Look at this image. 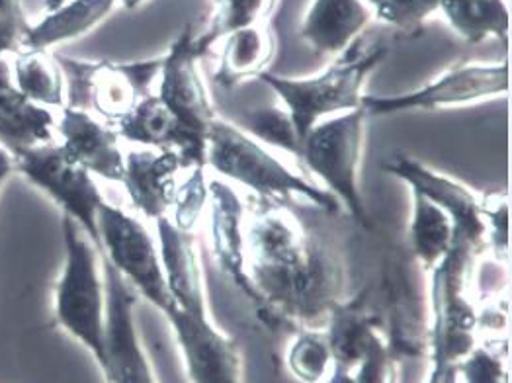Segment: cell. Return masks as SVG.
<instances>
[{"mask_svg": "<svg viewBox=\"0 0 512 383\" xmlns=\"http://www.w3.org/2000/svg\"><path fill=\"white\" fill-rule=\"evenodd\" d=\"M438 12L464 42L483 43L495 38L505 47L509 43L507 0H438Z\"/></svg>", "mask_w": 512, "mask_h": 383, "instance_id": "cell-23", "label": "cell"}, {"mask_svg": "<svg viewBox=\"0 0 512 383\" xmlns=\"http://www.w3.org/2000/svg\"><path fill=\"white\" fill-rule=\"evenodd\" d=\"M206 167H212L219 176L249 188L260 200L280 202L299 198L323 212L341 210L331 194L292 171L262 143L219 116L208 131Z\"/></svg>", "mask_w": 512, "mask_h": 383, "instance_id": "cell-3", "label": "cell"}, {"mask_svg": "<svg viewBox=\"0 0 512 383\" xmlns=\"http://www.w3.org/2000/svg\"><path fill=\"white\" fill-rule=\"evenodd\" d=\"M391 47L360 36L337 61L313 77L292 79L266 71L258 77L288 110L299 141L319 122L362 108L364 86L370 75L384 63Z\"/></svg>", "mask_w": 512, "mask_h": 383, "instance_id": "cell-2", "label": "cell"}, {"mask_svg": "<svg viewBox=\"0 0 512 383\" xmlns=\"http://www.w3.org/2000/svg\"><path fill=\"white\" fill-rule=\"evenodd\" d=\"M106 280V327L102 374L108 383H157L135 327L137 294L102 258Z\"/></svg>", "mask_w": 512, "mask_h": 383, "instance_id": "cell-12", "label": "cell"}, {"mask_svg": "<svg viewBox=\"0 0 512 383\" xmlns=\"http://www.w3.org/2000/svg\"><path fill=\"white\" fill-rule=\"evenodd\" d=\"M100 255L141 298L153 303L163 315L172 305L159 247L149 229L131 213L104 204L98 212Z\"/></svg>", "mask_w": 512, "mask_h": 383, "instance_id": "cell-7", "label": "cell"}, {"mask_svg": "<svg viewBox=\"0 0 512 383\" xmlns=\"http://www.w3.org/2000/svg\"><path fill=\"white\" fill-rule=\"evenodd\" d=\"M327 341L331 346L335 368L352 372L372 350V346L382 341V337L374 325V319L364 307L341 303L329 319Z\"/></svg>", "mask_w": 512, "mask_h": 383, "instance_id": "cell-25", "label": "cell"}, {"mask_svg": "<svg viewBox=\"0 0 512 383\" xmlns=\"http://www.w3.org/2000/svg\"><path fill=\"white\" fill-rule=\"evenodd\" d=\"M368 114L364 108L319 122L301 141L299 159L317 176L325 192L362 227H370L368 210L360 192V165L366 141Z\"/></svg>", "mask_w": 512, "mask_h": 383, "instance_id": "cell-5", "label": "cell"}, {"mask_svg": "<svg viewBox=\"0 0 512 383\" xmlns=\"http://www.w3.org/2000/svg\"><path fill=\"white\" fill-rule=\"evenodd\" d=\"M372 20L374 14L364 0H313L301 20L299 38L315 53L339 57Z\"/></svg>", "mask_w": 512, "mask_h": 383, "instance_id": "cell-19", "label": "cell"}, {"mask_svg": "<svg viewBox=\"0 0 512 383\" xmlns=\"http://www.w3.org/2000/svg\"><path fill=\"white\" fill-rule=\"evenodd\" d=\"M116 6V0H67L45 12L38 24H32L24 49L47 51L61 43L75 42L102 24Z\"/></svg>", "mask_w": 512, "mask_h": 383, "instance_id": "cell-22", "label": "cell"}, {"mask_svg": "<svg viewBox=\"0 0 512 383\" xmlns=\"http://www.w3.org/2000/svg\"><path fill=\"white\" fill-rule=\"evenodd\" d=\"M327 383H356V380H354L352 372H344V370H337V368H335L333 378Z\"/></svg>", "mask_w": 512, "mask_h": 383, "instance_id": "cell-36", "label": "cell"}, {"mask_svg": "<svg viewBox=\"0 0 512 383\" xmlns=\"http://www.w3.org/2000/svg\"><path fill=\"white\" fill-rule=\"evenodd\" d=\"M53 57L65 79V106L90 112L112 128L151 94L161 71V57L131 63L81 61L59 53Z\"/></svg>", "mask_w": 512, "mask_h": 383, "instance_id": "cell-6", "label": "cell"}, {"mask_svg": "<svg viewBox=\"0 0 512 383\" xmlns=\"http://www.w3.org/2000/svg\"><path fill=\"white\" fill-rule=\"evenodd\" d=\"M10 71L14 85L28 100L49 110L65 106V79L49 51L16 53Z\"/></svg>", "mask_w": 512, "mask_h": 383, "instance_id": "cell-26", "label": "cell"}, {"mask_svg": "<svg viewBox=\"0 0 512 383\" xmlns=\"http://www.w3.org/2000/svg\"><path fill=\"white\" fill-rule=\"evenodd\" d=\"M243 129L264 147L286 151L294 157L301 155V141L288 110L284 106H256L243 110L235 120H229Z\"/></svg>", "mask_w": 512, "mask_h": 383, "instance_id": "cell-28", "label": "cell"}, {"mask_svg": "<svg viewBox=\"0 0 512 383\" xmlns=\"http://www.w3.org/2000/svg\"><path fill=\"white\" fill-rule=\"evenodd\" d=\"M12 172H16V161L6 149L0 147V190L4 188V184L8 182Z\"/></svg>", "mask_w": 512, "mask_h": 383, "instance_id": "cell-35", "label": "cell"}, {"mask_svg": "<svg viewBox=\"0 0 512 383\" xmlns=\"http://www.w3.org/2000/svg\"><path fill=\"white\" fill-rule=\"evenodd\" d=\"M55 116L28 100L12 81L10 65L0 59V147L14 159L24 151L55 141Z\"/></svg>", "mask_w": 512, "mask_h": 383, "instance_id": "cell-20", "label": "cell"}, {"mask_svg": "<svg viewBox=\"0 0 512 383\" xmlns=\"http://www.w3.org/2000/svg\"><path fill=\"white\" fill-rule=\"evenodd\" d=\"M204 57L196 43L194 26L188 24L174 38L169 51L161 55L157 96L171 110L190 141L206 151L208 131L217 114L200 73V61Z\"/></svg>", "mask_w": 512, "mask_h": 383, "instance_id": "cell-10", "label": "cell"}, {"mask_svg": "<svg viewBox=\"0 0 512 383\" xmlns=\"http://www.w3.org/2000/svg\"><path fill=\"white\" fill-rule=\"evenodd\" d=\"M157 223V247L172 303L194 315H210L200 247L190 231H182L169 217Z\"/></svg>", "mask_w": 512, "mask_h": 383, "instance_id": "cell-16", "label": "cell"}, {"mask_svg": "<svg viewBox=\"0 0 512 383\" xmlns=\"http://www.w3.org/2000/svg\"><path fill=\"white\" fill-rule=\"evenodd\" d=\"M468 383H509L505 360L489 346L473 348L458 364Z\"/></svg>", "mask_w": 512, "mask_h": 383, "instance_id": "cell-32", "label": "cell"}, {"mask_svg": "<svg viewBox=\"0 0 512 383\" xmlns=\"http://www.w3.org/2000/svg\"><path fill=\"white\" fill-rule=\"evenodd\" d=\"M352 376L356 383H395V364L389 356L384 339L372 346Z\"/></svg>", "mask_w": 512, "mask_h": 383, "instance_id": "cell-34", "label": "cell"}, {"mask_svg": "<svg viewBox=\"0 0 512 383\" xmlns=\"http://www.w3.org/2000/svg\"><path fill=\"white\" fill-rule=\"evenodd\" d=\"M55 131L59 135L57 145L73 163L92 176L122 184L126 153L122 151V137L116 128L90 112L63 106Z\"/></svg>", "mask_w": 512, "mask_h": 383, "instance_id": "cell-14", "label": "cell"}, {"mask_svg": "<svg viewBox=\"0 0 512 383\" xmlns=\"http://www.w3.org/2000/svg\"><path fill=\"white\" fill-rule=\"evenodd\" d=\"M456 231L448 213L425 196L411 192L409 243L425 270H434L454 247Z\"/></svg>", "mask_w": 512, "mask_h": 383, "instance_id": "cell-24", "label": "cell"}, {"mask_svg": "<svg viewBox=\"0 0 512 383\" xmlns=\"http://www.w3.org/2000/svg\"><path fill=\"white\" fill-rule=\"evenodd\" d=\"M276 0H212V14L202 34H196V43L204 55L225 36L268 20Z\"/></svg>", "mask_w": 512, "mask_h": 383, "instance_id": "cell-27", "label": "cell"}, {"mask_svg": "<svg viewBox=\"0 0 512 383\" xmlns=\"http://www.w3.org/2000/svg\"><path fill=\"white\" fill-rule=\"evenodd\" d=\"M374 18L385 26L407 34L419 36L428 18L438 12V0H364Z\"/></svg>", "mask_w": 512, "mask_h": 383, "instance_id": "cell-29", "label": "cell"}, {"mask_svg": "<svg viewBox=\"0 0 512 383\" xmlns=\"http://www.w3.org/2000/svg\"><path fill=\"white\" fill-rule=\"evenodd\" d=\"M65 264L55 286V319L88 348L104 368L106 280L102 255L85 231L67 215L61 219Z\"/></svg>", "mask_w": 512, "mask_h": 383, "instance_id": "cell-4", "label": "cell"}, {"mask_svg": "<svg viewBox=\"0 0 512 383\" xmlns=\"http://www.w3.org/2000/svg\"><path fill=\"white\" fill-rule=\"evenodd\" d=\"M32 24L28 22L22 0H0V59L6 53L24 51V42Z\"/></svg>", "mask_w": 512, "mask_h": 383, "instance_id": "cell-33", "label": "cell"}, {"mask_svg": "<svg viewBox=\"0 0 512 383\" xmlns=\"http://www.w3.org/2000/svg\"><path fill=\"white\" fill-rule=\"evenodd\" d=\"M245 251L258 303L303 325L329 323L342 303L341 260L294 213L260 200L245 219Z\"/></svg>", "mask_w": 512, "mask_h": 383, "instance_id": "cell-1", "label": "cell"}, {"mask_svg": "<svg viewBox=\"0 0 512 383\" xmlns=\"http://www.w3.org/2000/svg\"><path fill=\"white\" fill-rule=\"evenodd\" d=\"M16 161V171L40 188L71 217L100 251L98 212L106 204L94 176L73 163L57 141L24 151Z\"/></svg>", "mask_w": 512, "mask_h": 383, "instance_id": "cell-9", "label": "cell"}, {"mask_svg": "<svg viewBox=\"0 0 512 383\" xmlns=\"http://www.w3.org/2000/svg\"><path fill=\"white\" fill-rule=\"evenodd\" d=\"M208 204V178L206 167L188 169V176L176 186V196L172 204V223L182 229L190 231L198 223L200 215L206 210Z\"/></svg>", "mask_w": 512, "mask_h": 383, "instance_id": "cell-31", "label": "cell"}, {"mask_svg": "<svg viewBox=\"0 0 512 383\" xmlns=\"http://www.w3.org/2000/svg\"><path fill=\"white\" fill-rule=\"evenodd\" d=\"M184 354L192 383H243V360L237 344L217 331L210 315H194L174 303L165 311Z\"/></svg>", "mask_w": 512, "mask_h": 383, "instance_id": "cell-13", "label": "cell"}, {"mask_svg": "<svg viewBox=\"0 0 512 383\" xmlns=\"http://www.w3.org/2000/svg\"><path fill=\"white\" fill-rule=\"evenodd\" d=\"M180 171H184V163L171 149H135L126 153L122 184L131 206L145 219L169 217Z\"/></svg>", "mask_w": 512, "mask_h": 383, "instance_id": "cell-17", "label": "cell"}, {"mask_svg": "<svg viewBox=\"0 0 512 383\" xmlns=\"http://www.w3.org/2000/svg\"><path fill=\"white\" fill-rule=\"evenodd\" d=\"M223 40L214 81L225 90L258 79L274 61L276 38L268 20L237 30Z\"/></svg>", "mask_w": 512, "mask_h": 383, "instance_id": "cell-21", "label": "cell"}, {"mask_svg": "<svg viewBox=\"0 0 512 383\" xmlns=\"http://www.w3.org/2000/svg\"><path fill=\"white\" fill-rule=\"evenodd\" d=\"M385 172L405 182L411 192L425 196L440 210L448 213L454 223V245L471 253H479L487 243V204L485 198L475 194L466 184L452 176L432 171L425 163L397 153L387 159L382 167Z\"/></svg>", "mask_w": 512, "mask_h": 383, "instance_id": "cell-11", "label": "cell"}, {"mask_svg": "<svg viewBox=\"0 0 512 383\" xmlns=\"http://www.w3.org/2000/svg\"><path fill=\"white\" fill-rule=\"evenodd\" d=\"M509 94V65L462 63L450 67L427 85L395 96L364 94L362 108L370 116H395L405 112H434L468 106Z\"/></svg>", "mask_w": 512, "mask_h": 383, "instance_id": "cell-8", "label": "cell"}, {"mask_svg": "<svg viewBox=\"0 0 512 383\" xmlns=\"http://www.w3.org/2000/svg\"><path fill=\"white\" fill-rule=\"evenodd\" d=\"M208 229L215 260L235 286L258 303L255 286L247 272L245 219L247 210L241 196L223 180H208Z\"/></svg>", "mask_w": 512, "mask_h": 383, "instance_id": "cell-15", "label": "cell"}, {"mask_svg": "<svg viewBox=\"0 0 512 383\" xmlns=\"http://www.w3.org/2000/svg\"><path fill=\"white\" fill-rule=\"evenodd\" d=\"M116 131L122 139L145 149L176 151L184 163V171L206 167V151L190 141L157 94H147L141 98L116 126Z\"/></svg>", "mask_w": 512, "mask_h": 383, "instance_id": "cell-18", "label": "cell"}, {"mask_svg": "<svg viewBox=\"0 0 512 383\" xmlns=\"http://www.w3.org/2000/svg\"><path fill=\"white\" fill-rule=\"evenodd\" d=\"M331 362H333L331 346L327 341V335L323 333H313V331L299 333L296 341L290 346V354H288L290 370L303 383L321 382Z\"/></svg>", "mask_w": 512, "mask_h": 383, "instance_id": "cell-30", "label": "cell"}]
</instances>
